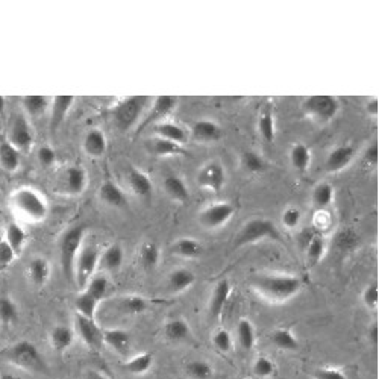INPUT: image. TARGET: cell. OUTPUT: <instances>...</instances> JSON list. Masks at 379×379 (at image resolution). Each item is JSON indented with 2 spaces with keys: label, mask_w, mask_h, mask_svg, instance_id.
I'll return each mask as SVG.
<instances>
[{
  "label": "cell",
  "mask_w": 379,
  "mask_h": 379,
  "mask_svg": "<svg viewBox=\"0 0 379 379\" xmlns=\"http://www.w3.org/2000/svg\"><path fill=\"white\" fill-rule=\"evenodd\" d=\"M364 158H366V163L369 166H376L378 164V144L376 143L370 144L367 147L366 155H364Z\"/></svg>",
  "instance_id": "obj_56"
},
{
  "label": "cell",
  "mask_w": 379,
  "mask_h": 379,
  "mask_svg": "<svg viewBox=\"0 0 379 379\" xmlns=\"http://www.w3.org/2000/svg\"><path fill=\"white\" fill-rule=\"evenodd\" d=\"M163 185H164L166 193L170 196L173 200L182 202V203L188 200L190 192H188L185 181L177 177V174H168V177H166Z\"/></svg>",
  "instance_id": "obj_27"
},
{
  "label": "cell",
  "mask_w": 379,
  "mask_h": 379,
  "mask_svg": "<svg viewBox=\"0 0 379 379\" xmlns=\"http://www.w3.org/2000/svg\"><path fill=\"white\" fill-rule=\"evenodd\" d=\"M12 207L34 222H41L47 215V203L34 188H20L11 196Z\"/></svg>",
  "instance_id": "obj_4"
},
{
  "label": "cell",
  "mask_w": 379,
  "mask_h": 379,
  "mask_svg": "<svg viewBox=\"0 0 379 379\" xmlns=\"http://www.w3.org/2000/svg\"><path fill=\"white\" fill-rule=\"evenodd\" d=\"M264 238H272V240H280V235L273 222L267 219H252L241 228L235 238V248L257 243Z\"/></svg>",
  "instance_id": "obj_6"
},
{
  "label": "cell",
  "mask_w": 379,
  "mask_h": 379,
  "mask_svg": "<svg viewBox=\"0 0 379 379\" xmlns=\"http://www.w3.org/2000/svg\"><path fill=\"white\" fill-rule=\"evenodd\" d=\"M378 299H379L378 284L371 283L363 293V302L370 308V310H375V308L378 306Z\"/></svg>",
  "instance_id": "obj_53"
},
{
  "label": "cell",
  "mask_w": 379,
  "mask_h": 379,
  "mask_svg": "<svg viewBox=\"0 0 379 379\" xmlns=\"http://www.w3.org/2000/svg\"><path fill=\"white\" fill-rule=\"evenodd\" d=\"M187 375L192 379H213L214 370L207 361H192L187 364Z\"/></svg>",
  "instance_id": "obj_43"
},
{
  "label": "cell",
  "mask_w": 379,
  "mask_h": 379,
  "mask_svg": "<svg viewBox=\"0 0 379 379\" xmlns=\"http://www.w3.org/2000/svg\"><path fill=\"white\" fill-rule=\"evenodd\" d=\"M164 334H166V339L170 341H174V343L184 341L190 335V326L184 319H174L167 322L164 326Z\"/></svg>",
  "instance_id": "obj_34"
},
{
  "label": "cell",
  "mask_w": 379,
  "mask_h": 379,
  "mask_svg": "<svg viewBox=\"0 0 379 379\" xmlns=\"http://www.w3.org/2000/svg\"><path fill=\"white\" fill-rule=\"evenodd\" d=\"M196 276L188 269H177L168 276V290L173 293H182L193 285Z\"/></svg>",
  "instance_id": "obj_30"
},
{
  "label": "cell",
  "mask_w": 379,
  "mask_h": 379,
  "mask_svg": "<svg viewBox=\"0 0 379 379\" xmlns=\"http://www.w3.org/2000/svg\"><path fill=\"white\" fill-rule=\"evenodd\" d=\"M5 240L11 246V249L16 252V255L18 257L20 254H22V250L26 244L27 234H26V231L20 226V224L10 223L5 231Z\"/></svg>",
  "instance_id": "obj_31"
},
{
  "label": "cell",
  "mask_w": 379,
  "mask_h": 379,
  "mask_svg": "<svg viewBox=\"0 0 379 379\" xmlns=\"http://www.w3.org/2000/svg\"><path fill=\"white\" fill-rule=\"evenodd\" d=\"M6 138H8V142L16 147L18 152L31 149L34 144V134L25 116H17L14 118L12 126L10 129V135Z\"/></svg>",
  "instance_id": "obj_9"
},
{
  "label": "cell",
  "mask_w": 379,
  "mask_h": 379,
  "mask_svg": "<svg viewBox=\"0 0 379 379\" xmlns=\"http://www.w3.org/2000/svg\"><path fill=\"white\" fill-rule=\"evenodd\" d=\"M241 163L244 166V168L248 172L250 173H259V172H263L264 170V159L258 155V153L255 152H244L243 153V157H241Z\"/></svg>",
  "instance_id": "obj_48"
},
{
  "label": "cell",
  "mask_w": 379,
  "mask_h": 379,
  "mask_svg": "<svg viewBox=\"0 0 379 379\" xmlns=\"http://www.w3.org/2000/svg\"><path fill=\"white\" fill-rule=\"evenodd\" d=\"M5 360L12 366L32 371V374H46L47 371V364L43 355H41L37 346L27 340L17 341L16 345L6 349Z\"/></svg>",
  "instance_id": "obj_1"
},
{
  "label": "cell",
  "mask_w": 379,
  "mask_h": 379,
  "mask_svg": "<svg viewBox=\"0 0 379 379\" xmlns=\"http://www.w3.org/2000/svg\"><path fill=\"white\" fill-rule=\"evenodd\" d=\"M258 131L264 138V142L272 143L275 140V118H273L270 108L263 109L261 114H259Z\"/></svg>",
  "instance_id": "obj_41"
},
{
  "label": "cell",
  "mask_w": 379,
  "mask_h": 379,
  "mask_svg": "<svg viewBox=\"0 0 379 379\" xmlns=\"http://www.w3.org/2000/svg\"><path fill=\"white\" fill-rule=\"evenodd\" d=\"M147 151L153 153L155 157H177V155H184L185 151L182 149V146L168 142V140L153 137L149 142L146 143Z\"/></svg>",
  "instance_id": "obj_23"
},
{
  "label": "cell",
  "mask_w": 379,
  "mask_h": 379,
  "mask_svg": "<svg viewBox=\"0 0 379 379\" xmlns=\"http://www.w3.org/2000/svg\"><path fill=\"white\" fill-rule=\"evenodd\" d=\"M254 285L264 296L275 300H285L296 294L302 283L294 276H259L254 279Z\"/></svg>",
  "instance_id": "obj_3"
},
{
  "label": "cell",
  "mask_w": 379,
  "mask_h": 379,
  "mask_svg": "<svg viewBox=\"0 0 379 379\" xmlns=\"http://www.w3.org/2000/svg\"><path fill=\"white\" fill-rule=\"evenodd\" d=\"M234 215V207L228 202H220V203H214V205L208 207L205 211H202L200 214V223L205 228H219L223 226L231 217Z\"/></svg>",
  "instance_id": "obj_12"
},
{
  "label": "cell",
  "mask_w": 379,
  "mask_h": 379,
  "mask_svg": "<svg viewBox=\"0 0 379 379\" xmlns=\"http://www.w3.org/2000/svg\"><path fill=\"white\" fill-rule=\"evenodd\" d=\"M315 379H348L343 371L337 369H320L315 371Z\"/></svg>",
  "instance_id": "obj_55"
},
{
  "label": "cell",
  "mask_w": 379,
  "mask_h": 379,
  "mask_svg": "<svg viewBox=\"0 0 379 379\" xmlns=\"http://www.w3.org/2000/svg\"><path fill=\"white\" fill-rule=\"evenodd\" d=\"M82 147L90 157L101 158L105 155V152L108 149L107 135H105L101 129H90L86 134V137H83Z\"/></svg>",
  "instance_id": "obj_15"
},
{
  "label": "cell",
  "mask_w": 379,
  "mask_h": 379,
  "mask_svg": "<svg viewBox=\"0 0 379 379\" xmlns=\"http://www.w3.org/2000/svg\"><path fill=\"white\" fill-rule=\"evenodd\" d=\"M369 340L371 345H378V324H374L369 329Z\"/></svg>",
  "instance_id": "obj_59"
},
{
  "label": "cell",
  "mask_w": 379,
  "mask_h": 379,
  "mask_svg": "<svg viewBox=\"0 0 379 379\" xmlns=\"http://www.w3.org/2000/svg\"><path fill=\"white\" fill-rule=\"evenodd\" d=\"M5 109H6V101L3 96H0V116L5 114Z\"/></svg>",
  "instance_id": "obj_60"
},
{
  "label": "cell",
  "mask_w": 379,
  "mask_h": 379,
  "mask_svg": "<svg viewBox=\"0 0 379 379\" xmlns=\"http://www.w3.org/2000/svg\"><path fill=\"white\" fill-rule=\"evenodd\" d=\"M304 108L308 114L317 118L319 122L325 123L332 120L337 112H339V101L335 99L334 96L328 94H317V96H310L304 102Z\"/></svg>",
  "instance_id": "obj_8"
},
{
  "label": "cell",
  "mask_w": 379,
  "mask_h": 379,
  "mask_svg": "<svg viewBox=\"0 0 379 379\" xmlns=\"http://www.w3.org/2000/svg\"><path fill=\"white\" fill-rule=\"evenodd\" d=\"M272 341L275 343V346L284 350H296L299 348V341L290 329H278L273 332Z\"/></svg>",
  "instance_id": "obj_42"
},
{
  "label": "cell",
  "mask_w": 379,
  "mask_h": 379,
  "mask_svg": "<svg viewBox=\"0 0 379 379\" xmlns=\"http://www.w3.org/2000/svg\"><path fill=\"white\" fill-rule=\"evenodd\" d=\"M300 217H302V214L298 208H287L283 214L284 226L290 228V229L296 228L300 222Z\"/></svg>",
  "instance_id": "obj_54"
},
{
  "label": "cell",
  "mask_w": 379,
  "mask_h": 379,
  "mask_svg": "<svg viewBox=\"0 0 379 379\" xmlns=\"http://www.w3.org/2000/svg\"><path fill=\"white\" fill-rule=\"evenodd\" d=\"M355 157V147L350 144L345 146H339L329 153V157L326 158V170L328 172H340L345 168L350 161Z\"/></svg>",
  "instance_id": "obj_17"
},
{
  "label": "cell",
  "mask_w": 379,
  "mask_h": 379,
  "mask_svg": "<svg viewBox=\"0 0 379 379\" xmlns=\"http://www.w3.org/2000/svg\"><path fill=\"white\" fill-rule=\"evenodd\" d=\"M75 103V96H55L51 111V131L56 132L62 122L66 120L68 111Z\"/></svg>",
  "instance_id": "obj_16"
},
{
  "label": "cell",
  "mask_w": 379,
  "mask_h": 379,
  "mask_svg": "<svg viewBox=\"0 0 379 379\" xmlns=\"http://www.w3.org/2000/svg\"><path fill=\"white\" fill-rule=\"evenodd\" d=\"M290 163L298 172H305L311 163L310 149L305 144H294L290 152Z\"/></svg>",
  "instance_id": "obj_39"
},
{
  "label": "cell",
  "mask_w": 379,
  "mask_h": 379,
  "mask_svg": "<svg viewBox=\"0 0 379 379\" xmlns=\"http://www.w3.org/2000/svg\"><path fill=\"white\" fill-rule=\"evenodd\" d=\"M178 105V97L174 96H158L155 97V101H153L152 107L149 109V114L143 120V123L140 125L138 131H143L146 126H149L152 123H161L164 117H167L168 114H172L173 109L177 108Z\"/></svg>",
  "instance_id": "obj_11"
},
{
  "label": "cell",
  "mask_w": 379,
  "mask_h": 379,
  "mask_svg": "<svg viewBox=\"0 0 379 379\" xmlns=\"http://www.w3.org/2000/svg\"><path fill=\"white\" fill-rule=\"evenodd\" d=\"M202 244L193 238H181L173 244V252L182 258H198L202 255Z\"/></svg>",
  "instance_id": "obj_37"
},
{
  "label": "cell",
  "mask_w": 379,
  "mask_h": 379,
  "mask_svg": "<svg viewBox=\"0 0 379 379\" xmlns=\"http://www.w3.org/2000/svg\"><path fill=\"white\" fill-rule=\"evenodd\" d=\"M86 233L87 228L83 224H75V226L66 231L60 240V263L67 280H73L75 263L79 255V249Z\"/></svg>",
  "instance_id": "obj_2"
},
{
  "label": "cell",
  "mask_w": 379,
  "mask_h": 379,
  "mask_svg": "<svg viewBox=\"0 0 379 379\" xmlns=\"http://www.w3.org/2000/svg\"><path fill=\"white\" fill-rule=\"evenodd\" d=\"M155 134L159 138L168 140V142L177 143L179 146H184L188 142V134L185 129L172 122H161L155 126Z\"/></svg>",
  "instance_id": "obj_24"
},
{
  "label": "cell",
  "mask_w": 379,
  "mask_h": 379,
  "mask_svg": "<svg viewBox=\"0 0 379 379\" xmlns=\"http://www.w3.org/2000/svg\"><path fill=\"white\" fill-rule=\"evenodd\" d=\"M103 343L118 355H126L131 348V335L123 329H108L103 331Z\"/></svg>",
  "instance_id": "obj_21"
},
{
  "label": "cell",
  "mask_w": 379,
  "mask_h": 379,
  "mask_svg": "<svg viewBox=\"0 0 379 379\" xmlns=\"http://www.w3.org/2000/svg\"><path fill=\"white\" fill-rule=\"evenodd\" d=\"M325 252V241L322 240V237L313 235L310 241L306 243V257L310 259L311 264H315L320 261V258L324 257Z\"/></svg>",
  "instance_id": "obj_47"
},
{
  "label": "cell",
  "mask_w": 379,
  "mask_h": 379,
  "mask_svg": "<svg viewBox=\"0 0 379 379\" xmlns=\"http://www.w3.org/2000/svg\"><path fill=\"white\" fill-rule=\"evenodd\" d=\"M120 306L126 314L138 315V314H143L147 310L149 304H147V300L142 296H128L122 300Z\"/></svg>",
  "instance_id": "obj_46"
},
{
  "label": "cell",
  "mask_w": 379,
  "mask_h": 379,
  "mask_svg": "<svg viewBox=\"0 0 379 379\" xmlns=\"http://www.w3.org/2000/svg\"><path fill=\"white\" fill-rule=\"evenodd\" d=\"M193 137L198 140V142L203 143L217 142V140L222 138V129L215 122L199 120L193 126Z\"/></svg>",
  "instance_id": "obj_25"
},
{
  "label": "cell",
  "mask_w": 379,
  "mask_h": 379,
  "mask_svg": "<svg viewBox=\"0 0 379 379\" xmlns=\"http://www.w3.org/2000/svg\"><path fill=\"white\" fill-rule=\"evenodd\" d=\"M99 198L107 205L118 209L128 208V198L123 193V190L118 187L114 181H105L99 190Z\"/></svg>",
  "instance_id": "obj_14"
},
{
  "label": "cell",
  "mask_w": 379,
  "mask_h": 379,
  "mask_svg": "<svg viewBox=\"0 0 379 379\" xmlns=\"http://www.w3.org/2000/svg\"><path fill=\"white\" fill-rule=\"evenodd\" d=\"M334 199V188L329 184H320L313 193V203L317 208H326Z\"/></svg>",
  "instance_id": "obj_45"
},
{
  "label": "cell",
  "mask_w": 379,
  "mask_h": 379,
  "mask_svg": "<svg viewBox=\"0 0 379 379\" xmlns=\"http://www.w3.org/2000/svg\"><path fill=\"white\" fill-rule=\"evenodd\" d=\"M237 335H238V343H240L241 349L250 350L252 348H254L255 329H254V325H252L248 319H241L240 322H238Z\"/></svg>",
  "instance_id": "obj_40"
},
{
  "label": "cell",
  "mask_w": 379,
  "mask_h": 379,
  "mask_svg": "<svg viewBox=\"0 0 379 379\" xmlns=\"http://www.w3.org/2000/svg\"><path fill=\"white\" fill-rule=\"evenodd\" d=\"M108 279L103 278V276H93L90 279V283L87 284L86 287V291L90 294V296H93L96 300H102L107 298L108 294Z\"/></svg>",
  "instance_id": "obj_44"
},
{
  "label": "cell",
  "mask_w": 379,
  "mask_h": 379,
  "mask_svg": "<svg viewBox=\"0 0 379 379\" xmlns=\"http://www.w3.org/2000/svg\"><path fill=\"white\" fill-rule=\"evenodd\" d=\"M224 179H226V174H224L223 166L220 163H209L200 170L198 182L202 188L219 193L224 185Z\"/></svg>",
  "instance_id": "obj_13"
},
{
  "label": "cell",
  "mask_w": 379,
  "mask_h": 379,
  "mask_svg": "<svg viewBox=\"0 0 379 379\" xmlns=\"http://www.w3.org/2000/svg\"><path fill=\"white\" fill-rule=\"evenodd\" d=\"M27 275H29L31 283L41 289L47 284L49 278H51V264H49L44 257H35L31 259L29 265H27Z\"/></svg>",
  "instance_id": "obj_19"
},
{
  "label": "cell",
  "mask_w": 379,
  "mask_h": 379,
  "mask_svg": "<svg viewBox=\"0 0 379 379\" xmlns=\"http://www.w3.org/2000/svg\"><path fill=\"white\" fill-rule=\"evenodd\" d=\"M75 306H76V311H78V314L82 315V317L96 320V313H97V306H99V300H96L93 296H90L87 291H83L79 294L78 298H76Z\"/></svg>",
  "instance_id": "obj_36"
},
{
  "label": "cell",
  "mask_w": 379,
  "mask_h": 379,
  "mask_svg": "<svg viewBox=\"0 0 379 379\" xmlns=\"http://www.w3.org/2000/svg\"><path fill=\"white\" fill-rule=\"evenodd\" d=\"M339 241H340V246L350 248V246L355 244V235L352 231H343V233L339 235Z\"/></svg>",
  "instance_id": "obj_57"
},
{
  "label": "cell",
  "mask_w": 379,
  "mask_h": 379,
  "mask_svg": "<svg viewBox=\"0 0 379 379\" xmlns=\"http://www.w3.org/2000/svg\"><path fill=\"white\" fill-rule=\"evenodd\" d=\"M76 331L81 335L82 341L86 345L93 349L99 350L103 345V331L96 324V320H91L87 317H82V315L76 314Z\"/></svg>",
  "instance_id": "obj_10"
},
{
  "label": "cell",
  "mask_w": 379,
  "mask_h": 379,
  "mask_svg": "<svg viewBox=\"0 0 379 379\" xmlns=\"http://www.w3.org/2000/svg\"><path fill=\"white\" fill-rule=\"evenodd\" d=\"M88 379H108L107 376H103V375H101V374H91L90 376H88Z\"/></svg>",
  "instance_id": "obj_62"
},
{
  "label": "cell",
  "mask_w": 379,
  "mask_h": 379,
  "mask_svg": "<svg viewBox=\"0 0 379 379\" xmlns=\"http://www.w3.org/2000/svg\"><path fill=\"white\" fill-rule=\"evenodd\" d=\"M16 257V252L11 249V246L6 243V240H0V272L8 269Z\"/></svg>",
  "instance_id": "obj_50"
},
{
  "label": "cell",
  "mask_w": 379,
  "mask_h": 379,
  "mask_svg": "<svg viewBox=\"0 0 379 379\" xmlns=\"http://www.w3.org/2000/svg\"><path fill=\"white\" fill-rule=\"evenodd\" d=\"M20 317V311L16 302L10 296H0V324L3 326L16 325Z\"/></svg>",
  "instance_id": "obj_33"
},
{
  "label": "cell",
  "mask_w": 379,
  "mask_h": 379,
  "mask_svg": "<svg viewBox=\"0 0 379 379\" xmlns=\"http://www.w3.org/2000/svg\"><path fill=\"white\" fill-rule=\"evenodd\" d=\"M128 184L138 198L151 199L153 193V184L151 178L138 168H131L128 173Z\"/></svg>",
  "instance_id": "obj_18"
},
{
  "label": "cell",
  "mask_w": 379,
  "mask_h": 379,
  "mask_svg": "<svg viewBox=\"0 0 379 379\" xmlns=\"http://www.w3.org/2000/svg\"><path fill=\"white\" fill-rule=\"evenodd\" d=\"M64 187L68 194L72 196L81 194L87 187V172L79 166H73L67 168L66 178H64Z\"/></svg>",
  "instance_id": "obj_22"
},
{
  "label": "cell",
  "mask_w": 379,
  "mask_h": 379,
  "mask_svg": "<svg viewBox=\"0 0 379 379\" xmlns=\"http://www.w3.org/2000/svg\"><path fill=\"white\" fill-rule=\"evenodd\" d=\"M0 379H18L16 375L8 374V371H3V374H0Z\"/></svg>",
  "instance_id": "obj_61"
},
{
  "label": "cell",
  "mask_w": 379,
  "mask_h": 379,
  "mask_svg": "<svg viewBox=\"0 0 379 379\" xmlns=\"http://www.w3.org/2000/svg\"><path fill=\"white\" fill-rule=\"evenodd\" d=\"M125 261V250L120 244H111L101 255V264L105 270L116 272L122 267Z\"/></svg>",
  "instance_id": "obj_29"
},
{
  "label": "cell",
  "mask_w": 379,
  "mask_h": 379,
  "mask_svg": "<svg viewBox=\"0 0 379 379\" xmlns=\"http://www.w3.org/2000/svg\"><path fill=\"white\" fill-rule=\"evenodd\" d=\"M152 366H153V356L149 352L138 354L135 356L129 358V360L125 363L126 371H129L131 375H137V376L147 374V371L152 369Z\"/></svg>",
  "instance_id": "obj_32"
},
{
  "label": "cell",
  "mask_w": 379,
  "mask_h": 379,
  "mask_svg": "<svg viewBox=\"0 0 379 379\" xmlns=\"http://www.w3.org/2000/svg\"><path fill=\"white\" fill-rule=\"evenodd\" d=\"M254 371L259 378H269L273 375V371H275V364H273L269 358L259 356L254 363Z\"/></svg>",
  "instance_id": "obj_49"
},
{
  "label": "cell",
  "mask_w": 379,
  "mask_h": 379,
  "mask_svg": "<svg viewBox=\"0 0 379 379\" xmlns=\"http://www.w3.org/2000/svg\"><path fill=\"white\" fill-rule=\"evenodd\" d=\"M20 164H22L20 152L8 142V138H0V167L5 172L14 173L18 170Z\"/></svg>",
  "instance_id": "obj_20"
},
{
  "label": "cell",
  "mask_w": 379,
  "mask_h": 379,
  "mask_svg": "<svg viewBox=\"0 0 379 379\" xmlns=\"http://www.w3.org/2000/svg\"><path fill=\"white\" fill-rule=\"evenodd\" d=\"M101 261V252L96 246H87L79 252L75 263V279L79 289H86L90 279L93 278L97 264Z\"/></svg>",
  "instance_id": "obj_7"
},
{
  "label": "cell",
  "mask_w": 379,
  "mask_h": 379,
  "mask_svg": "<svg viewBox=\"0 0 379 379\" xmlns=\"http://www.w3.org/2000/svg\"><path fill=\"white\" fill-rule=\"evenodd\" d=\"M366 109L370 116H378V109H379L378 99H370L366 105Z\"/></svg>",
  "instance_id": "obj_58"
},
{
  "label": "cell",
  "mask_w": 379,
  "mask_h": 379,
  "mask_svg": "<svg viewBox=\"0 0 379 379\" xmlns=\"http://www.w3.org/2000/svg\"><path fill=\"white\" fill-rule=\"evenodd\" d=\"M231 294V285L226 279L220 280L219 284L215 285L213 291L211 302H209V313H211L213 317H219L222 311L224 310V305L228 304Z\"/></svg>",
  "instance_id": "obj_26"
},
{
  "label": "cell",
  "mask_w": 379,
  "mask_h": 379,
  "mask_svg": "<svg viewBox=\"0 0 379 379\" xmlns=\"http://www.w3.org/2000/svg\"><path fill=\"white\" fill-rule=\"evenodd\" d=\"M213 343L217 350H220V352H228L233 348V339H231V334L228 331H224V329H220V331H217L213 337Z\"/></svg>",
  "instance_id": "obj_51"
},
{
  "label": "cell",
  "mask_w": 379,
  "mask_h": 379,
  "mask_svg": "<svg viewBox=\"0 0 379 379\" xmlns=\"http://www.w3.org/2000/svg\"><path fill=\"white\" fill-rule=\"evenodd\" d=\"M144 107L146 97L143 96H131L118 102L116 108L112 109V118H114L117 128L122 132L134 128L143 114Z\"/></svg>",
  "instance_id": "obj_5"
},
{
  "label": "cell",
  "mask_w": 379,
  "mask_h": 379,
  "mask_svg": "<svg viewBox=\"0 0 379 379\" xmlns=\"http://www.w3.org/2000/svg\"><path fill=\"white\" fill-rule=\"evenodd\" d=\"M75 334L72 328L66 325H58L52 329L51 332V345L56 352H64L70 346L73 345Z\"/></svg>",
  "instance_id": "obj_28"
},
{
  "label": "cell",
  "mask_w": 379,
  "mask_h": 379,
  "mask_svg": "<svg viewBox=\"0 0 379 379\" xmlns=\"http://www.w3.org/2000/svg\"><path fill=\"white\" fill-rule=\"evenodd\" d=\"M161 252L157 243L153 241H146L143 243L142 248H140V261L146 270L155 269L159 263Z\"/></svg>",
  "instance_id": "obj_35"
},
{
  "label": "cell",
  "mask_w": 379,
  "mask_h": 379,
  "mask_svg": "<svg viewBox=\"0 0 379 379\" xmlns=\"http://www.w3.org/2000/svg\"><path fill=\"white\" fill-rule=\"evenodd\" d=\"M37 157H38L40 164L46 168L52 167L56 161V153L51 146H41L37 152Z\"/></svg>",
  "instance_id": "obj_52"
},
{
  "label": "cell",
  "mask_w": 379,
  "mask_h": 379,
  "mask_svg": "<svg viewBox=\"0 0 379 379\" xmlns=\"http://www.w3.org/2000/svg\"><path fill=\"white\" fill-rule=\"evenodd\" d=\"M22 103L27 114L32 117H40L43 116L47 109L49 99L46 96H41V94H29L23 97Z\"/></svg>",
  "instance_id": "obj_38"
}]
</instances>
